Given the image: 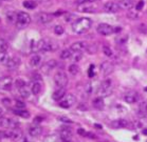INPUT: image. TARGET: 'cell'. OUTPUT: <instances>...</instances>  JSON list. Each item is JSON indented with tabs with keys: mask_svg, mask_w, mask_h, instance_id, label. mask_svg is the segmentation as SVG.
<instances>
[{
	"mask_svg": "<svg viewBox=\"0 0 147 142\" xmlns=\"http://www.w3.org/2000/svg\"><path fill=\"white\" fill-rule=\"evenodd\" d=\"M91 25H92V20L90 18H86V17L78 18L72 23V31L75 34L80 35L90 30Z\"/></svg>",
	"mask_w": 147,
	"mask_h": 142,
	"instance_id": "cell-1",
	"label": "cell"
},
{
	"mask_svg": "<svg viewBox=\"0 0 147 142\" xmlns=\"http://www.w3.org/2000/svg\"><path fill=\"white\" fill-rule=\"evenodd\" d=\"M97 96L105 98V97L110 96L112 94V81L110 79H107L103 81L100 87L97 89Z\"/></svg>",
	"mask_w": 147,
	"mask_h": 142,
	"instance_id": "cell-2",
	"label": "cell"
},
{
	"mask_svg": "<svg viewBox=\"0 0 147 142\" xmlns=\"http://www.w3.org/2000/svg\"><path fill=\"white\" fill-rule=\"evenodd\" d=\"M96 31L100 35H103V36H109V35H111V34L117 33V32L121 31V27L119 29V27H111V25H109V24H107V23H100V24L97 25Z\"/></svg>",
	"mask_w": 147,
	"mask_h": 142,
	"instance_id": "cell-3",
	"label": "cell"
},
{
	"mask_svg": "<svg viewBox=\"0 0 147 142\" xmlns=\"http://www.w3.org/2000/svg\"><path fill=\"white\" fill-rule=\"evenodd\" d=\"M31 23V16L26 12H19L17 15L16 27L18 29H24Z\"/></svg>",
	"mask_w": 147,
	"mask_h": 142,
	"instance_id": "cell-4",
	"label": "cell"
},
{
	"mask_svg": "<svg viewBox=\"0 0 147 142\" xmlns=\"http://www.w3.org/2000/svg\"><path fill=\"white\" fill-rule=\"evenodd\" d=\"M54 83L57 87H66L68 84V77L66 73L63 71H58L54 75Z\"/></svg>",
	"mask_w": 147,
	"mask_h": 142,
	"instance_id": "cell-5",
	"label": "cell"
},
{
	"mask_svg": "<svg viewBox=\"0 0 147 142\" xmlns=\"http://www.w3.org/2000/svg\"><path fill=\"white\" fill-rule=\"evenodd\" d=\"M76 102V98L72 94H68L59 101V106L63 109H70Z\"/></svg>",
	"mask_w": 147,
	"mask_h": 142,
	"instance_id": "cell-6",
	"label": "cell"
},
{
	"mask_svg": "<svg viewBox=\"0 0 147 142\" xmlns=\"http://www.w3.org/2000/svg\"><path fill=\"white\" fill-rule=\"evenodd\" d=\"M97 9H98V5L93 1V2H88V3L78 5L77 11L80 13H94L97 11Z\"/></svg>",
	"mask_w": 147,
	"mask_h": 142,
	"instance_id": "cell-7",
	"label": "cell"
},
{
	"mask_svg": "<svg viewBox=\"0 0 147 142\" xmlns=\"http://www.w3.org/2000/svg\"><path fill=\"white\" fill-rule=\"evenodd\" d=\"M120 3H117L115 1H108L104 4V11L107 12V13H117L120 11Z\"/></svg>",
	"mask_w": 147,
	"mask_h": 142,
	"instance_id": "cell-8",
	"label": "cell"
},
{
	"mask_svg": "<svg viewBox=\"0 0 147 142\" xmlns=\"http://www.w3.org/2000/svg\"><path fill=\"white\" fill-rule=\"evenodd\" d=\"M19 125V122L17 120L11 119V118H2L0 119V126L7 127V129H17Z\"/></svg>",
	"mask_w": 147,
	"mask_h": 142,
	"instance_id": "cell-9",
	"label": "cell"
},
{
	"mask_svg": "<svg viewBox=\"0 0 147 142\" xmlns=\"http://www.w3.org/2000/svg\"><path fill=\"white\" fill-rule=\"evenodd\" d=\"M139 99H140V96H139V94L136 91H129V92H127L124 95V100L127 103H129V104L138 102Z\"/></svg>",
	"mask_w": 147,
	"mask_h": 142,
	"instance_id": "cell-10",
	"label": "cell"
},
{
	"mask_svg": "<svg viewBox=\"0 0 147 142\" xmlns=\"http://www.w3.org/2000/svg\"><path fill=\"white\" fill-rule=\"evenodd\" d=\"M58 49V44L53 39H45L44 52H55Z\"/></svg>",
	"mask_w": 147,
	"mask_h": 142,
	"instance_id": "cell-11",
	"label": "cell"
},
{
	"mask_svg": "<svg viewBox=\"0 0 147 142\" xmlns=\"http://www.w3.org/2000/svg\"><path fill=\"white\" fill-rule=\"evenodd\" d=\"M59 138L61 142H71L72 141V131L69 127L63 129L60 131Z\"/></svg>",
	"mask_w": 147,
	"mask_h": 142,
	"instance_id": "cell-12",
	"label": "cell"
},
{
	"mask_svg": "<svg viewBox=\"0 0 147 142\" xmlns=\"http://www.w3.org/2000/svg\"><path fill=\"white\" fill-rule=\"evenodd\" d=\"M114 69V66L113 64L109 61H105L100 64V72L103 73V75L105 76H108V75H110L112 72H113Z\"/></svg>",
	"mask_w": 147,
	"mask_h": 142,
	"instance_id": "cell-13",
	"label": "cell"
},
{
	"mask_svg": "<svg viewBox=\"0 0 147 142\" xmlns=\"http://www.w3.org/2000/svg\"><path fill=\"white\" fill-rule=\"evenodd\" d=\"M53 20V16L51 14L48 13H39L37 15V21L41 24H47V23H50L51 21Z\"/></svg>",
	"mask_w": 147,
	"mask_h": 142,
	"instance_id": "cell-14",
	"label": "cell"
},
{
	"mask_svg": "<svg viewBox=\"0 0 147 142\" xmlns=\"http://www.w3.org/2000/svg\"><path fill=\"white\" fill-rule=\"evenodd\" d=\"M29 135L31 137H39L42 134V127L39 124H34V125L29 127Z\"/></svg>",
	"mask_w": 147,
	"mask_h": 142,
	"instance_id": "cell-15",
	"label": "cell"
},
{
	"mask_svg": "<svg viewBox=\"0 0 147 142\" xmlns=\"http://www.w3.org/2000/svg\"><path fill=\"white\" fill-rule=\"evenodd\" d=\"M66 96V89L65 87H57L52 94V98L55 101H60Z\"/></svg>",
	"mask_w": 147,
	"mask_h": 142,
	"instance_id": "cell-16",
	"label": "cell"
},
{
	"mask_svg": "<svg viewBox=\"0 0 147 142\" xmlns=\"http://www.w3.org/2000/svg\"><path fill=\"white\" fill-rule=\"evenodd\" d=\"M12 84H13V80L10 77H4L0 79V89L9 91L12 87Z\"/></svg>",
	"mask_w": 147,
	"mask_h": 142,
	"instance_id": "cell-17",
	"label": "cell"
},
{
	"mask_svg": "<svg viewBox=\"0 0 147 142\" xmlns=\"http://www.w3.org/2000/svg\"><path fill=\"white\" fill-rule=\"evenodd\" d=\"M86 47H87V44L84 41H76L71 45L70 49L72 50V52H80L82 53L84 50H86Z\"/></svg>",
	"mask_w": 147,
	"mask_h": 142,
	"instance_id": "cell-18",
	"label": "cell"
},
{
	"mask_svg": "<svg viewBox=\"0 0 147 142\" xmlns=\"http://www.w3.org/2000/svg\"><path fill=\"white\" fill-rule=\"evenodd\" d=\"M22 137V133L20 132L19 129H13L12 131H9V138L14 140V141H18Z\"/></svg>",
	"mask_w": 147,
	"mask_h": 142,
	"instance_id": "cell-19",
	"label": "cell"
},
{
	"mask_svg": "<svg viewBox=\"0 0 147 142\" xmlns=\"http://www.w3.org/2000/svg\"><path fill=\"white\" fill-rule=\"evenodd\" d=\"M57 65V62L55 60H49L48 62H46L42 66V71L45 73H50L53 69H55V66Z\"/></svg>",
	"mask_w": 147,
	"mask_h": 142,
	"instance_id": "cell-20",
	"label": "cell"
},
{
	"mask_svg": "<svg viewBox=\"0 0 147 142\" xmlns=\"http://www.w3.org/2000/svg\"><path fill=\"white\" fill-rule=\"evenodd\" d=\"M138 115L140 117H146L147 116V100L142 101L139 105V109H138Z\"/></svg>",
	"mask_w": 147,
	"mask_h": 142,
	"instance_id": "cell-21",
	"label": "cell"
},
{
	"mask_svg": "<svg viewBox=\"0 0 147 142\" xmlns=\"http://www.w3.org/2000/svg\"><path fill=\"white\" fill-rule=\"evenodd\" d=\"M41 63V56L38 55V54H34L33 56L30 58V65L33 66V67H37V66L40 65Z\"/></svg>",
	"mask_w": 147,
	"mask_h": 142,
	"instance_id": "cell-22",
	"label": "cell"
},
{
	"mask_svg": "<svg viewBox=\"0 0 147 142\" xmlns=\"http://www.w3.org/2000/svg\"><path fill=\"white\" fill-rule=\"evenodd\" d=\"M110 126L112 127H127L128 126V121L125 119H119V120H115V121H112L110 123Z\"/></svg>",
	"mask_w": 147,
	"mask_h": 142,
	"instance_id": "cell-23",
	"label": "cell"
},
{
	"mask_svg": "<svg viewBox=\"0 0 147 142\" xmlns=\"http://www.w3.org/2000/svg\"><path fill=\"white\" fill-rule=\"evenodd\" d=\"M19 63H20L19 58H17V57H14V58H11L10 61L7 62V69H17V67L19 66Z\"/></svg>",
	"mask_w": 147,
	"mask_h": 142,
	"instance_id": "cell-24",
	"label": "cell"
},
{
	"mask_svg": "<svg viewBox=\"0 0 147 142\" xmlns=\"http://www.w3.org/2000/svg\"><path fill=\"white\" fill-rule=\"evenodd\" d=\"M31 91H32V94L37 96V95H39L40 92H41V84L39 83V81H35V82L32 83V85H31Z\"/></svg>",
	"mask_w": 147,
	"mask_h": 142,
	"instance_id": "cell-25",
	"label": "cell"
},
{
	"mask_svg": "<svg viewBox=\"0 0 147 142\" xmlns=\"http://www.w3.org/2000/svg\"><path fill=\"white\" fill-rule=\"evenodd\" d=\"M121 9H126V10H131L134 7V0H121L120 2Z\"/></svg>",
	"mask_w": 147,
	"mask_h": 142,
	"instance_id": "cell-26",
	"label": "cell"
},
{
	"mask_svg": "<svg viewBox=\"0 0 147 142\" xmlns=\"http://www.w3.org/2000/svg\"><path fill=\"white\" fill-rule=\"evenodd\" d=\"M13 113L15 115L19 116V117H22V118H29L30 117V112H28L27 109H14Z\"/></svg>",
	"mask_w": 147,
	"mask_h": 142,
	"instance_id": "cell-27",
	"label": "cell"
},
{
	"mask_svg": "<svg viewBox=\"0 0 147 142\" xmlns=\"http://www.w3.org/2000/svg\"><path fill=\"white\" fill-rule=\"evenodd\" d=\"M93 106L95 107L96 109H102L105 105V103H104V99L102 97H97L95 99L93 100V102H92Z\"/></svg>",
	"mask_w": 147,
	"mask_h": 142,
	"instance_id": "cell-28",
	"label": "cell"
},
{
	"mask_svg": "<svg viewBox=\"0 0 147 142\" xmlns=\"http://www.w3.org/2000/svg\"><path fill=\"white\" fill-rule=\"evenodd\" d=\"M19 93L22 98H28V97H30L32 91H31V89L29 87V86L26 85V86H24V87L19 89Z\"/></svg>",
	"mask_w": 147,
	"mask_h": 142,
	"instance_id": "cell-29",
	"label": "cell"
},
{
	"mask_svg": "<svg viewBox=\"0 0 147 142\" xmlns=\"http://www.w3.org/2000/svg\"><path fill=\"white\" fill-rule=\"evenodd\" d=\"M72 50L71 49H66V50H63L61 51V53H60V58L63 60H66V59H70L71 57H72Z\"/></svg>",
	"mask_w": 147,
	"mask_h": 142,
	"instance_id": "cell-30",
	"label": "cell"
},
{
	"mask_svg": "<svg viewBox=\"0 0 147 142\" xmlns=\"http://www.w3.org/2000/svg\"><path fill=\"white\" fill-rule=\"evenodd\" d=\"M139 17H140V15H139V11L136 9V10H129L127 13V18H129V19L131 20H137L139 19Z\"/></svg>",
	"mask_w": 147,
	"mask_h": 142,
	"instance_id": "cell-31",
	"label": "cell"
},
{
	"mask_svg": "<svg viewBox=\"0 0 147 142\" xmlns=\"http://www.w3.org/2000/svg\"><path fill=\"white\" fill-rule=\"evenodd\" d=\"M68 71H69V73H70L71 75L75 76V75H77V74H78V72H80V67H78V65H77V64H75V63H72L71 65H69V67H68Z\"/></svg>",
	"mask_w": 147,
	"mask_h": 142,
	"instance_id": "cell-32",
	"label": "cell"
},
{
	"mask_svg": "<svg viewBox=\"0 0 147 142\" xmlns=\"http://www.w3.org/2000/svg\"><path fill=\"white\" fill-rule=\"evenodd\" d=\"M17 15L18 14L14 13V12H7V19L11 23H16L17 22Z\"/></svg>",
	"mask_w": 147,
	"mask_h": 142,
	"instance_id": "cell-33",
	"label": "cell"
},
{
	"mask_svg": "<svg viewBox=\"0 0 147 142\" xmlns=\"http://www.w3.org/2000/svg\"><path fill=\"white\" fill-rule=\"evenodd\" d=\"M24 7H27L28 10H34L37 7V3L33 0H27V1L24 2Z\"/></svg>",
	"mask_w": 147,
	"mask_h": 142,
	"instance_id": "cell-34",
	"label": "cell"
},
{
	"mask_svg": "<svg viewBox=\"0 0 147 142\" xmlns=\"http://www.w3.org/2000/svg\"><path fill=\"white\" fill-rule=\"evenodd\" d=\"M10 56L7 53H0V64H4L7 65V62L10 61Z\"/></svg>",
	"mask_w": 147,
	"mask_h": 142,
	"instance_id": "cell-35",
	"label": "cell"
},
{
	"mask_svg": "<svg viewBox=\"0 0 147 142\" xmlns=\"http://www.w3.org/2000/svg\"><path fill=\"white\" fill-rule=\"evenodd\" d=\"M7 49H9V44L4 39L0 38V53H7Z\"/></svg>",
	"mask_w": 147,
	"mask_h": 142,
	"instance_id": "cell-36",
	"label": "cell"
},
{
	"mask_svg": "<svg viewBox=\"0 0 147 142\" xmlns=\"http://www.w3.org/2000/svg\"><path fill=\"white\" fill-rule=\"evenodd\" d=\"M86 51H87L89 54H95L97 52V45L96 44H90V45H87L86 47Z\"/></svg>",
	"mask_w": 147,
	"mask_h": 142,
	"instance_id": "cell-37",
	"label": "cell"
},
{
	"mask_svg": "<svg viewBox=\"0 0 147 142\" xmlns=\"http://www.w3.org/2000/svg\"><path fill=\"white\" fill-rule=\"evenodd\" d=\"M82 58H83V54L80 53V52H73V54H72V57H71V59L73 60L74 62L80 61Z\"/></svg>",
	"mask_w": 147,
	"mask_h": 142,
	"instance_id": "cell-38",
	"label": "cell"
},
{
	"mask_svg": "<svg viewBox=\"0 0 147 142\" xmlns=\"http://www.w3.org/2000/svg\"><path fill=\"white\" fill-rule=\"evenodd\" d=\"M15 85L18 87V89H21V87H24V86L27 85V83H26V81H24V79H20V78H18V79H16V81H15Z\"/></svg>",
	"mask_w": 147,
	"mask_h": 142,
	"instance_id": "cell-39",
	"label": "cell"
},
{
	"mask_svg": "<svg viewBox=\"0 0 147 142\" xmlns=\"http://www.w3.org/2000/svg\"><path fill=\"white\" fill-rule=\"evenodd\" d=\"M103 53L108 57H111L112 55H113V52H112V50H111L109 46H106V45L103 46Z\"/></svg>",
	"mask_w": 147,
	"mask_h": 142,
	"instance_id": "cell-40",
	"label": "cell"
},
{
	"mask_svg": "<svg viewBox=\"0 0 147 142\" xmlns=\"http://www.w3.org/2000/svg\"><path fill=\"white\" fill-rule=\"evenodd\" d=\"M65 32L64 27H61V25H56V27H54V33L56 34V35H58V36H60V35H63Z\"/></svg>",
	"mask_w": 147,
	"mask_h": 142,
	"instance_id": "cell-41",
	"label": "cell"
},
{
	"mask_svg": "<svg viewBox=\"0 0 147 142\" xmlns=\"http://www.w3.org/2000/svg\"><path fill=\"white\" fill-rule=\"evenodd\" d=\"M45 142H59V139L57 138L56 136L51 135V136H49V137H47V138L45 139Z\"/></svg>",
	"mask_w": 147,
	"mask_h": 142,
	"instance_id": "cell-42",
	"label": "cell"
},
{
	"mask_svg": "<svg viewBox=\"0 0 147 142\" xmlns=\"http://www.w3.org/2000/svg\"><path fill=\"white\" fill-rule=\"evenodd\" d=\"M15 104H16L17 109H24V107H26V103L22 102V101H20V100H16Z\"/></svg>",
	"mask_w": 147,
	"mask_h": 142,
	"instance_id": "cell-43",
	"label": "cell"
},
{
	"mask_svg": "<svg viewBox=\"0 0 147 142\" xmlns=\"http://www.w3.org/2000/svg\"><path fill=\"white\" fill-rule=\"evenodd\" d=\"M94 0H76V3L78 5L80 4H84V3H88V2H93Z\"/></svg>",
	"mask_w": 147,
	"mask_h": 142,
	"instance_id": "cell-44",
	"label": "cell"
},
{
	"mask_svg": "<svg viewBox=\"0 0 147 142\" xmlns=\"http://www.w3.org/2000/svg\"><path fill=\"white\" fill-rule=\"evenodd\" d=\"M85 89H86L87 94H91V93H92V85H91V83H88Z\"/></svg>",
	"mask_w": 147,
	"mask_h": 142,
	"instance_id": "cell-45",
	"label": "cell"
},
{
	"mask_svg": "<svg viewBox=\"0 0 147 142\" xmlns=\"http://www.w3.org/2000/svg\"><path fill=\"white\" fill-rule=\"evenodd\" d=\"M2 103H3L4 105L10 106L11 105V99H9V98H3V99H2Z\"/></svg>",
	"mask_w": 147,
	"mask_h": 142,
	"instance_id": "cell-46",
	"label": "cell"
},
{
	"mask_svg": "<svg viewBox=\"0 0 147 142\" xmlns=\"http://www.w3.org/2000/svg\"><path fill=\"white\" fill-rule=\"evenodd\" d=\"M59 120L60 121H63V122H66V123H72V121H71L70 119H68L67 117H60Z\"/></svg>",
	"mask_w": 147,
	"mask_h": 142,
	"instance_id": "cell-47",
	"label": "cell"
},
{
	"mask_svg": "<svg viewBox=\"0 0 147 142\" xmlns=\"http://www.w3.org/2000/svg\"><path fill=\"white\" fill-rule=\"evenodd\" d=\"M89 76L93 77L94 76V65H91L89 69Z\"/></svg>",
	"mask_w": 147,
	"mask_h": 142,
	"instance_id": "cell-48",
	"label": "cell"
},
{
	"mask_svg": "<svg viewBox=\"0 0 147 142\" xmlns=\"http://www.w3.org/2000/svg\"><path fill=\"white\" fill-rule=\"evenodd\" d=\"M143 4H144L143 1H140V2L138 3V5H137V10H138V11H140L141 9H142V7H143Z\"/></svg>",
	"mask_w": 147,
	"mask_h": 142,
	"instance_id": "cell-49",
	"label": "cell"
},
{
	"mask_svg": "<svg viewBox=\"0 0 147 142\" xmlns=\"http://www.w3.org/2000/svg\"><path fill=\"white\" fill-rule=\"evenodd\" d=\"M3 116V109L0 107V119H1V117Z\"/></svg>",
	"mask_w": 147,
	"mask_h": 142,
	"instance_id": "cell-50",
	"label": "cell"
},
{
	"mask_svg": "<svg viewBox=\"0 0 147 142\" xmlns=\"http://www.w3.org/2000/svg\"><path fill=\"white\" fill-rule=\"evenodd\" d=\"M143 133H144V135H147V129H144Z\"/></svg>",
	"mask_w": 147,
	"mask_h": 142,
	"instance_id": "cell-51",
	"label": "cell"
},
{
	"mask_svg": "<svg viewBox=\"0 0 147 142\" xmlns=\"http://www.w3.org/2000/svg\"><path fill=\"white\" fill-rule=\"evenodd\" d=\"M2 1H3V0H0V5H1V3H2Z\"/></svg>",
	"mask_w": 147,
	"mask_h": 142,
	"instance_id": "cell-52",
	"label": "cell"
},
{
	"mask_svg": "<svg viewBox=\"0 0 147 142\" xmlns=\"http://www.w3.org/2000/svg\"><path fill=\"white\" fill-rule=\"evenodd\" d=\"M7 1H12V0H7Z\"/></svg>",
	"mask_w": 147,
	"mask_h": 142,
	"instance_id": "cell-53",
	"label": "cell"
},
{
	"mask_svg": "<svg viewBox=\"0 0 147 142\" xmlns=\"http://www.w3.org/2000/svg\"><path fill=\"white\" fill-rule=\"evenodd\" d=\"M24 142H31V141H24Z\"/></svg>",
	"mask_w": 147,
	"mask_h": 142,
	"instance_id": "cell-54",
	"label": "cell"
},
{
	"mask_svg": "<svg viewBox=\"0 0 147 142\" xmlns=\"http://www.w3.org/2000/svg\"><path fill=\"white\" fill-rule=\"evenodd\" d=\"M0 79H1V76H0Z\"/></svg>",
	"mask_w": 147,
	"mask_h": 142,
	"instance_id": "cell-55",
	"label": "cell"
},
{
	"mask_svg": "<svg viewBox=\"0 0 147 142\" xmlns=\"http://www.w3.org/2000/svg\"><path fill=\"white\" fill-rule=\"evenodd\" d=\"M120 1H121V0H120Z\"/></svg>",
	"mask_w": 147,
	"mask_h": 142,
	"instance_id": "cell-56",
	"label": "cell"
}]
</instances>
